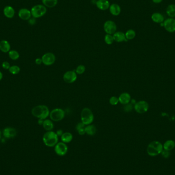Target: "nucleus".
<instances>
[{
    "label": "nucleus",
    "instance_id": "nucleus-43",
    "mask_svg": "<svg viewBox=\"0 0 175 175\" xmlns=\"http://www.w3.org/2000/svg\"><path fill=\"white\" fill-rule=\"evenodd\" d=\"M1 138V132L0 131V139Z\"/></svg>",
    "mask_w": 175,
    "mask_h": 175
},
{
    "label": "nucleus",
    "instance_id": "nucleus-10",
    "mask_svg": "<svg viewBox=\"0 0 175 175\" xmlns=\"http://www.w3.org/2000/svg\"><path fill=\"white\" fill-rule=\"evenodd\" d=\"M42 64L46 66L52 65L56 60L55 55L51 52L45 53L42 57Z\"/></svg>",
    "mask_w": 175,
    "mask_h": 175
},
{
    "label": "nucleus",
    "instance_id": "nucleus-11",
    "mask_svg": "<svg viewBox=\"0 0 175 175\" xmlns=\"http://www.w3.org/2000/svg\"><path fill=\"white\" fill-rule=\"evenodd\" d=\"M77 78V74L75 71H68L64 73L63 80L67 83H72L76 81Z\"/></svg>",
    "mask_w": 175,
    "mask_h": 175
},
{
    "label": "nucleus",
    "instance_id": "nucleus-35",
    "mask_svg": "<svg viewBox=\"0 0 175 175\" xmlns=\"http://www.w3.org/2000/svg\"><path fill=\"white\" fill-rule=\"evenodd\" d=\"M132 110V106L131 104H128L124 105V110L126 112H130Z\"/></svg>",
    "mask_w": 175,
    "mask_h": 175
},
{
    "label": "nucleus",
    "instance_id": "nucleus-19",
    "mask_svg": "<svg viewBox=\"0 0 175 175\" xmlns=\"http://www.w3.org/2000/svg\"><path fill=\"white\" fill-rule=\"evenodd\" d=\"M3 13L4 16L6 18L8 19H11L13 18L15 14V10L14 8L10 6H6L3 10Z\"/></svg>",
    "mask_w": 175,
    "mask_h": 175
},
{
    "label": "nucleus",
    "instance_id": "nucleus-7",
    "mask_svg": "<svg viewBox=\"0 0 175 175\" xmlns=\"http://www.w3.org/2000/svg\"><path fill=\"white\" fill-rule=\"evenodd\" d=\"M149 104L146 101H139L135 104L134 109L138 113H145L149 110Z\"/></svg>",
    "mask_w": 175,
    "mask_h": 175
},
{
    "label": "nucleus",
    "instance_id": "nucleus-25",
    "mask_svg": "<svg viewBox=\"0 0 175 175\" xmlns=\"http://www.w3.org/2000/svg\"><path fill=\"white\" fill-rule=\"evenodd\" d=\"M72 139V134L70 132H65L61 136V140L64 143H70Z\"/></svg>",
    "mask_w": 175,
    "mask_h": 175
},
{
    "label": "nucleus",
    "instance_id": "nucleus-13",
    "mask_svg": "<svg viewBox=\"0 0 175 175\" xmlns=\"http://www.w3.org/2000/svg\"><path fill=\"white\" fill-rule=\"evenodd\" d=\"M18 15L19 18L23 20H29L32 16L31 11L27 8H22L19 11Z\"/></svg>",
    "mask_w": 175,
    "mask_h": 175
},
{
    "label": "nucleus",
    "instance_id": "nucleus-40",
    "mask_svg": "<svg viewBox=\"0 0 175 175\" xmlns=\"http://www.w3.org/2000/svg\"><path fill=\"white\" fill-rule=\"evenodd\" d=\"M57 133V136H60V137H61V136H62L63 134L64 133H63V132L62 130H59L57 131V133Z\"/></svg>",
    "mask_w": 175,
    "mask_h": 175
},
{
    "label": "nucleus",
    "instance_id": "nucleus-22",
    "mask_svg": "<svg viewBox=\"0 0 175 175\" xmlns=\"http://www.w3.org/2000/svg\"><path fill=\"white\" fill-rule=\"evenodd\" d=\"M86 134L88 135L89 136H93L96 133V127L93 124H89L86 126L85 128Z\"/></svg>",
    "mask_w": 175,
    "mask_h": 175
},
{
    "label": "nucleus",
    "instance_id": "nucleus-39",
    "mask_svg": "<svg viewBox=\"0 0 175 175\" xmlns=\"http://www.w3.org/2000/svg\"><path fill=\"white\" fill-rule=\"evenodd\" d=\"M35 18H34V19H31L30 18V19H29V23L31 25H34L35 23H36V20L34 19Z\"/></svg>",
    "mask_w": 175,
    "mask_h": 175
},
{
    "label": "nucleus",
    "instance_id": "nucleus-3",
    "mask_svg": "<svg viewBox=\"0 0 175 175\" xmlns=\"http://www.w3.org/2000/svg\"><path fill=\"white\" fill-rule=\"evenodd\" d=\"M163 150L162 144L158 141L150 142L147 147V153L150 156H156L161 154Z\"/></svg>",
    "mask_w": 175,
    "mask_h": 175
},
{
    "label": "nucleus",
    "instance_id": "nucleus-9",
    "mask_svg": "<svg viewBox=\"0 0 175 175\" xmlns=\"http://www.w3.org/2000/svg\"><path fill=\"white\" fill-rule=\"evenodd\" d=\"M68 150V147L66 143L63 142H58L54 147V151L55 153L60 156H64L67 154Z\"/></svg>",
    "mask_w": 175,
    "mask_h": 175
},
{
    "label": "nucleus",
    "instance_id": "nucleus-37",
    "mask_svg": "<svg viewBox=\"0 0 175 175\" xmlns=\"http://www.w3.org/2000/svg\"><path fill=\"white\" fill-rule=\"evenodd\" d=\"M161 154L165 158H168L170 156V151H168V150H163Z\"/></svg>",
    "mask_w": 175,
    "mask_h": 175
},
{
    "label": "nucleus",
    "instance_id": "nucleus-18",
    "mask_svg": "<svg viewBox=\"0 0 175 175\" xmlns=\"http://www.w3.org/2000/svg\"><path fill=\"white\" fill-rule=\"evenodd\" d=\"M109 10L111 14H112L114 16H118L120 14L121 9L118 4L114 3L110 5Z\"/></svg>",
    "mask_w": 175,
    "mask_h": 175
},
{
    "label": "nucleus",
    "instance_id": "nucleus-17",
    "mask_svg": "<svg viewBox=\"0 0 175 175\" xmlns=\"http://www.w3.org/2000/svg\"><path fill=\"white\" fill-rule=\"evenodd\" d=\"M114 41L117 42H124L127 41L126 39L125 34L121 31H116L113 34Z\"/></svg>",
    "mask_w": 175,
    "mask_h": 175
},
{
    "label": "nucleus",
    "instance_id": "nucleus-41",
    "mask_svg": "<svg viewBox=\"0 0 175 175\" xmlns=\"http://www.w3.org/2000/svg\"><path fill=\"white\" fill-rule=\"evenodd\" d=\"M152 1L154 3L159 4L163 0H152Z\"/></svg>",
    "mask_w": 175,
    "mask_h": 175
},
{
    "label": "nucleus",
    "instance_id": "nucleus-28",
    "mask_svg": "<svg viewBox=\"0 0 175 175\" xmlns=\"http://www.w3.org/2000/svg\"><path fill=\"white\" fill-rule=\"evenodd\" d=\"M86 126L81 122L78 123L76 126V130L78 134L80 135H83L86 134L85 132Z\"/></svg>",
    "mask_w": 175,
    "mask_h": 175
},
{
    "label": "nucleus",
    "instance_id": "nucleus-26",
    "mask_svg": "<svg viewBox=\"0 0 175 175\" xmlns=\"http://www.w3.org/2000/svg\"><path fill=\"white\" fill-rule=\"evenodd\" d=\"M166 14L170 18H175V4H170L166 9Z\"/></svg>",
    "mask_w": 175,
    "mask_h": 175
},
{
    "label": "nucleus",
    "instance_id": "nucleus-16",
    "mask_svg": "<svg viewBox=\"0 0 175 175\" xmlns=\"http://www.w3.org/2000/svg\"><path fill=\"white\" fill-rule=\"evenodd\" d=\"M16 135V130L13 127H6L3 130V135L5 138H13Z\"/></svg>",
    "mask_w": 175,
    "mask_h": 175
},
{
    "label": "nucleus",
    "instance_id": "nucleus-32",
    "mask_svg": "<svg viewBox=\"0 0 175 175\" xmlns=\"http://www.w3.org/2000/svg\"><path fill=\"white\" fill-rule=\"evenodd\" d=\"M20 68L18 66L14 65L10 66V67L9 69V72L11 74L13 75L18 74V73H19L20 72Z\"/></svg>",
    "mask_w": 175,
    "mask_h": 175
},
{
    "label": "nucleus",
    "instance_id": "nucleus-30",
    "mask_svg": "<svg viewBox=\"0 0 175 175\" xmlns=\"http://www.w3.org/2000/svg\"><path fill=\"white\" fill-rule=\"evenodd\" d=\"M8 55L10 58L13 60H17L19 57V54L18 51L16 50H10L8 52Z\"/></svg>",
    "mask_w": 175,
    "mask_h": 175
},
{
    "label": "nucleus",
    "instance_id": "nucleus-34",
    "mask_svg": "<svg viewBox=\"0 0 175 175\" xmlns=\"http://www.w3.org/2000/svg\"><path fill=\"white\" fill-rule=\"evenodd\" d=\"M119 103L118 97L116 96H112L109 99V103L112 106H116Z\"/></svg>",
    "mask_w": 175,
    "mask_h": 175
},
{
    "label": "nucleus",
    "instance_id": "nucleus-36",
    "mask_svg": "<svg viewBox=\"0 0 175 175\" xmlns=\"http://www.w3.org/2000/svg\"><path fill=\"white\" fill-rule=\"evenodd\" d=\"M2 67L5 70H9L10 67V65L8 62H4L2 64Z\"/></svg>",
    "mask_w": 175,
    "mask_h": 175
},
{
    "label": "nucleus",
    "instance_id": "nucleus-31",
    "mask_svg": "<svg viewBox=\"0 0 175 175\" xmlns=\"http://www.w3.org/2000/svg\"><path fill=\"white\" fill-rule=\"evenodd\" d=\"M104 40L106 44L109 45L112 44L114 42L113 35L108 34H106V35L104 36Z\"/></svg>",
    "mask_w": 175,
    "mask_h": 175
},
{
    "label": "nucleus",
    "instance_id": "nucleus-33",
    "mask_svg": "<svg viewBox=\"0 0 175 175\" xmlns=\"http://www.w3.org/2000/svg\"><path fill=\"white\" fill-rule=\"evenodd\" d=\"M85 71H86V67L85 66L80 65L78 66L75 71L77 74L81 75L83 74V73L85 72Z\"/></svg>",
    "mask_w": 175,
    "mask_h": 175
},
{
    "label": "nucleus",
    "instance_id": "nucleus-24",
    "mask_svg": "<svg viewBox=\"0 0 175 175\" xmlns=\"http://www.w3.org/2000/svg\"><path fill=\"white\" fill-rule=\"evenodd\" d=\"M42 127L46 131H52L54 128V125L52 120L49 119H45L42 123Z\"/></svg>",
    "mask_w": 175,
    "mask_h": 175
},
{
    "label": "nucleus",
    "instance_id": "nucleus-20",
    "mask_svg": "<svg viewBox=\"0 0 175 175\" xmlns=\"http://www.w3.org/2000/svg\"><path fill=\"white\" fill-rule=\"evenodd\" d=\"M0 50L4 53L9 52L10 50V45L8 41L2 40L0 42Z\"/></svg>",
    "mask_w": 175,
    "mask_h": 175
},
{
    "label": "nucleus",
    "instance_id": "nucleus-14",
    "mask_svg": "<svg viewBox=\"0 0 175 175\" xmlns=\"http://www.w3.org/2000/svg\"><path fill=\"white\" fill-rule=\"evenodd\" d=\"M96 5L98 9L104 11L109 9L110 4L108 0H97L96 2Z\"/></svg>",
    "mask_w": 175,
    "mask_h": 175
},
{
    "label": "nucleus",
    "instance_id": "nucleus-29",
    "mask_svg": "<svg viewBox=\"0 0 175 175\" xmlns=\"http://www.w3.org/2000/svg\"><path fill=\"white\" fill-rule=\"evenodd\" d=\"M136 32L133 29L127 30V32L125 33V36L127 40L133 39L136 36Z\"/></svg>",
    "mask_w": 175,
    "mask_h": 175
},
{
    "label": "nucleus",
    "instance_id": "nucleus-12",
    "mask_svg": "<svg viewBox=\"0 0 175 175\" xmlns=\"http://www.w3.org/2000/svg\"><path fill=\"white\" fill-rule=\"evenodd\" d=\"M163 27L165 29L170 33L175 32V19L174 18H168L163 22Z\"/></svg>",
    "mask_w": 175,
    "mask_h": 175
},
{
    "label": "nucleus",
    "instance_id": "nucleus-5",
    "mask_svg": "<svg viewBox=\"0 0 175 175\" xmlns=\"http://www.w3.org/2000/svg\"><path fill=\"white\" fill-rule=\"evenodd\" d=\"M30 11L33 18L37 19L44 16L47 13V9L44 5H36L33 6Z\"/></svg>",
    "mask_w": 175,
    "mask_h": 175
},
{
    "label": "nucleus",
    "instance_id": "nucleus-4",
    "mask_svg": "<svg viewBox=\"0 0 175 175\" xmlns=\"http://www.w3.org/2000/svg\"><path fill=\"white\" fill-rule=\"evenodd\" d=\"M81 122L86 126L91 124L93 122L94 117L92 111L89 108H83L80 115Z\"/></svg>",
    "mask_w": 175,
    "mask_h": 175
},
{
    "label": "nucleus",
    "instance_id": "nucleus-38",
    "mask_svg": "<svg viewBox=\"0 0 175 175\" xmlns=\"http://www.w3.org/2000/svg\"><path fill=\"white\" fill-rule=\"evenodd\" d=\"M35 63H36V65H41V64H42V58H37L36 59V60H35Z\"/></svg>",
    "mask_w": 175,
    "mask_h": 175
},
{
    "label": "nucleus",
    "instance_id": "nucleus-42",
    "mask_svg": "<svg viewBox=\"0 0 175 175\" xmlns=\"http://www.w3.org/2000/svg\"><path fill=\"white\" fill-rule=\"evenodd\" d=\"M3 73L0 71V80H1L3 78Z\"/></svg>",
    "mask_w": 175,
    "mask_h": 175
},
{
    "label": "nucleus",
    "instance_id": "nucleus-2",
    "mask_svg": "<svg viewBox=\"0 0 175 175\" xmlns=\"http://www.w3.org/2000/svg\"><path fill=\"white\" fill-rule=\"evenodd\" d=\"M42 141L47 147H55L58 142V136L53 131H47L42 136Z\"/></svg>",
    "mask_w": 175,
    "mask_h": 175
},
{
    "label": "nucleus",
    "instance_id": "nucleus-23",
    "mask_svg": "<svg viewBox=\"0 0 175 175\" xmlns=\"http://www.w3.org/2000/svg\"><path fill=\"white\" fill-rule=\"evenodd\" d=\"M163 149L168 151H171L173 150L175 147V142L173 140H167L163 145Z\"/></svg>",
    "mask_w": 175,
    "mask_h": 175
},
{
    "label": "nucleus",
    "instance_id": "nucleus-27",
    "mask_svg": "<svg viewBox=\"0 0 175 175\" xmlns=\"http://www.w3.org/2000/svg\"><path fill=\"white\" fill-rule=\"evenodd\" d=\"M43 5L48 8H53L57 6L58 0H42Z\"/></svg>",
    "mask_w": 175,
    "mask_h": 175
},
{
    "label": "nucleus",
    "instance_id": "nucleus-15",
    "mask_svg": "<svg viewBox=\"0 0 175 175\" xmlns=\"http://www.w3.org/2000/svg\"><path fill=\"white\" fill-rule=\"evenodd\" d=\"M118 99L119 102L121 104L126 105L130 103L131 101V96L130 94L127 92H124L119 95Z\"/></svg>",
    "mask_w": 175,
    "mask_h": 175
},
{
    "label": "nucleus",
    "instance_id": "nucleus-21",
    "mask_svg": "<svg viewBox=\"0 0 175 175\" xmlns=\"http://www.w3.org/2000/svg\"><path fill=\"white\" fill-rule=\"evenodd\" d=\"M151 19H152L153 21L156 23H163L165 21V18L163 16V15L160 13H153Z\"/></svg>",
    "mask_w": 175,
    "mask_h": 175
},
{
    "label": "nucleus",
    "instance_id": "nucleus-1",
    "mask_svg": "<svg viewBox=\"0 0 175 175\" xmlns=\"http://www.w3.org/2000/svg\"><path fill=\"white\" fill-rule=\"evenodd\" d=\"M49 109L45 105H39L32 108L31 113L34 117L39 119L45 120L49 116Z\"/></svg>",
    "mask_w": 175,
    "mask_h": 175
},
{
    "label": "nucleus",
    "instance_id": "nucleus-6",
    "mask_svg": "<svg viewBox=\"0 0 175 175\" xmlns=\"http://www.w3.org/2000/svg\"><path fill=\"white\" fill-rule=\"evenodd\" d=\"M65 116V112L60 108H55L50 112L49 117L51 120L58 122L63 120Z\"/></svg>",
    "mask_w": 175,
    "mask_h": 175
},
{
    "label": "nucleus",
    "instance_id": "nucleus-8",
    "mask_svg": "<svg viewBox=\"0 0 175 175\" xmlns=\"http://www.w3.org/2000/svg\"><path fill=\"white\" fill-rule=\"evenodd\" d=\"M104 29L106 34L113 35L116 32V24L114 22L108 20L104 23Z\"/></svg>",
    "mask_w": 175,
    "mask_h": 175
}]
</instances>
